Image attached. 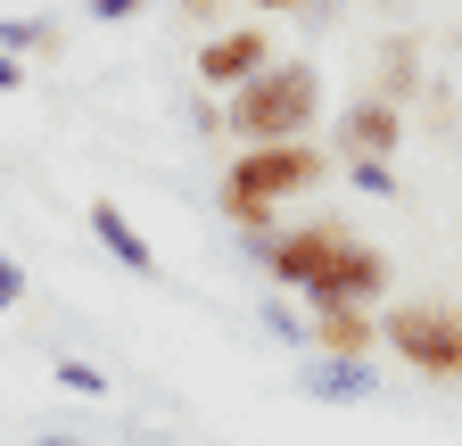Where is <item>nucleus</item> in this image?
Here are the masks:
<instances>
[{"instance_id":"6ab92c4d","label":"nucleus","mask_w":462,"mask_h":446,"mask_svg":"<svg viewBox=\"0 0 462 446\" xmlns=\"http://www.w3.org/2000/svg\"><path fill=\"white\" fill-rule=\"evenodd\" d=\"M25 83V59H9V50H0V91H17Z\"/></svg>"},{"instance_id":"1a4fd4ad","label":"nucleus","mask_w":462,"mask_h":446,"mask_svg":"<svg viewBox=\"0 0 462 446\" xmlns=\"http://www.w3.org/2000/svg\"><path fill=\"white\" fill-rule=\"evenodd\" d=\"M83 223H91V240H99L116 265H125V273H141V282H157V273H165V265H157V248L141 240V223L116 207V199H91V207H83Z\"/></svg>"},{"instance_id":"9b49d317","label":"nucleus","mask_w":462,"mask_h":446,"mask_svg":"<svg viewBox=\"0 0 462 446\" xmlns=\"http://www.w3.org/2000/svg\"><path fill=\"white\" fill-rule=\"evenodd\" d=\"M364 91H372V99H396V107L413 99V91H430V83H421V33H388V42H380V67H372Z\"/></svg>"},{"instance_id":"7ed1b4c3","label":"nucleus","mask_w":462,"mask_h":446,"mask_svg":"<svg viewBox=\"0 0 462 446\" xmlns=\"http://www.w3.org/2000/svg\"><path fill=\"white\" fill-rule=\"evenodd\" d=\"M380 348L421 380H462V298L421 290V298L380 306Z\"/></svg>"},{"instance_id":"f257e3e1","label":"nucleus","mask_w":462,"mask_h":446,"mask_svg":"<svg viewBox=\"0 0 462 446\" xmlns=\"http://www.w3.org/2000/svg\"><path fill=\"white\" fill-rule=\"evenodd\" d=\"M330 149L306 133V141H256V149H240L223 165V215L240 223V232H281V207L289 199H306V190H322L330 182Z\"/></svg>"},{"instance_id":"a211bd4d","label":"nucleus","mask_w":462,"mask_h":446,"mask_svg":"<svg viewBox=\"0 0 462 446\" xmlns=\"http://www.w3.org/2000/svg\"><path fill=\"white\" fill-rule=\"evenodd\" d=\"M182 17H190V25H215V17H223V0H182Z\"/></svg>"},{"instance_id":"f03ea898","label":"nucleus","mask_w":462,"mask_h":446,"mask_svg":"<svg viewBox=\"0 0 462 446\" xmlns=\"http://www.w3.org/2000/svg\"><path fill=\"white\" fill-rule=\"evenodd\" d=\"M322 125V67L314 59H273L256 83L223 91V133L256 149V141H306Z\"/></svg>"},{"instance_id":"dca6fc26","label":"nucleus","mask_w":462,"mask_h":446,"mask_svg":"<svg viewBox=\"0 0 462 446\" xmlns=\"http://www.w3.org/2000/svg\"><path fill=\"white\" fill-rule=\"evenodd\" d=\"M9 306H25V265L0 256V314H9Z\"/></svg>"},{"instance_id":"f3484780","label":"nucleus","mask_w":462,"mask_h":446,"mask_svg":"<svg viewBox=\"0 0 462 446\" xmlns=\"http://www.w3.org/2000/svg\"><path fill=\"white\" fill-rule=\"evenodd\" d=\"M141 9H149V0H91V17H99V25H133Z\"/></svg>"},{"instance_id":"ddd939ff","label":"nucleus","mask_w":462,"mask_h":446,"mask_svg":"<svg viewBox=\"0 0 462 446\" xmlns=\"http://www.w3.org/2000/svg\"><path fill=\"white\" fill-rule=\"evenodd\" d=\"M50 380H58V388H75V397H107V372H99V364H83V356H58V364H50Z\"/></svg>"},{"instance_id":"39448f33","label":"nucleus","mask_w":462,"mask_h":446,"mask_svg":"<svg viewBox=\"0 0 462 446\" xmlns=\"http://www.w3.org/2000/svg\"><path fill=\"white\" fill-rule=\"evenodd\" d=\"M388 282H396V273H388V256H380L372 240H356V232H346V248L330 256V273L306 290V314H314V306H388Z\"/></svg>"},{"instance_id":"6e6552de","label":"nucleus","mask_w":462,"mask_h":446,"mask_svg":"<svg viewBox=\"0 0 462 446\" xmlns=\"http://www.w3.org/2000/svg\"><path fill=\"white\" fill-rule=\"evenodd\" d=\"M306 356H380V306H314L306 314Z\"/></svg>"},{"instance_id":"423d86ee","label":"nucleus","mask_w":462,"mask_h":446,"mask_svg":"<svg viewBox=\"0 0 462 446\" xmlns=\"http://www.w3.org/2000/svg\"><path fill=\"white\" fill-rule=\"evenodd\" d=\"M404 149V107L396 99H372V91H356V99H346L338 107V125H330V157L338 165H356V157H396Z\"/></svg>"},{"instance_id":"f8f14e48","label":"nucleus","mask_w":462,"mask_h":446,"mask_svg":"<svg viewBox=\"0 0 462 446\" xmlns=\"http://www.w3.org/2000/svg\"><path fill=\"white\" fill-rule=\"evenodd\" d=\"M0 50H9V59H33V50H58V25H50V17H0Z\"/></svg>"},{"instance_id":"0eeeda50","label":"nucleus","mask_w":462,"mask_h":446,"mask_svg":"<svg viewBox=\"0 0 462 446\" xmlns=\"http://www.w3.org/2000/svg\"><path fill=\"white\" fill-rule=\"evenodd\" d=\"M273 67V25H223L199 42V83L207 91H240Z\"/></svg>"},{"instance_id":"9d476101","label":"nucleus","mask_w":462,"mask_h":446,"mask_svg":"<svg viewBox=\"0 0 462 446\" xmlns=\"http://www.w3.org/2000/svg\"><path fill=\"white\" fill-rule=\"evenodd\" d=\"M298 388H306V397H322V405H364V397H380V364L306 356V364H298Z\"/></svg>"},{"instance_id":"2eb2a0df","label":"nucleus","mask_w":462,"mask_h":446,"mask_svg":"<svg viewBox=\"0 0 462 446\" xmlns=\"http://www.w3.org/2000/svg\"><path fill=\"white\" fill-rule=\"evenodd\" d=\"M264 322L281 330V339H289V348H306V314H298V306H289V298H264Z\"/></svg>"},{"instance_id":"4468645a","label":"nucleus","mask_w":462,"mask_h":446,"mask_svg":"<svg viewBox=\"0 0 462 446\" xmlns=\"http://www.w3.org/2000/svg\"><path fill=\"white\" fill-rule=\"evenodd\" d=\"M346 182H356L364 199H396V165H380V157H356V165H346Z\"/></svg>"},{"instance_id":"20e7f679","label":"nucleus","mask_w":462,"mask_h":446,"mask_svg":"<svg viewBox=\"0 0 462 446\" xmlns=\"http://www.w3.org/2000/svg\"><path fill=\"white\" fill-rule=\"evenodd\" d=\"M346 248V223L338 215H306V223H281L273 232V256H264V273H273V290H289V298H306L322 273H330V256Z\"/></svg>"},{"instance_id":"aec40b11","label":"nucleus","mask_w":462,"mask_h":446,"mask_svg":"<svg viewBox=\"0 0 462 446\" xmlns=\"http://www.w3.org/2000/svg\"><path fill=\"white\" fill-rule=\"evenodd\" d=\"M248 9H264V17H289V9H314V0H248Z\"/></svg>"}]
</instances>
